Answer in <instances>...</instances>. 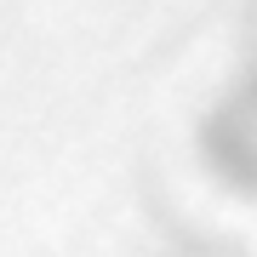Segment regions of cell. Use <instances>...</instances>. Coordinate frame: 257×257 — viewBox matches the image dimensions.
Returning a JSON list of instances; mask_svg holds the SVG:
<instances>
[{"mask_svg": "<svg viewBox=\"0 0 257 257\" xmlns=\"http://www.w3.org/2000/svg\"><path fill=\"white\" fill-rule=\"evenodd\" d=\"M194 155L223 194L257 206V57H246L200 109Z\"/></svg>", "mask_w": 257, "mask_h": 257, "instance_id": "obj_1", "label": "cell"}]
</instances>
